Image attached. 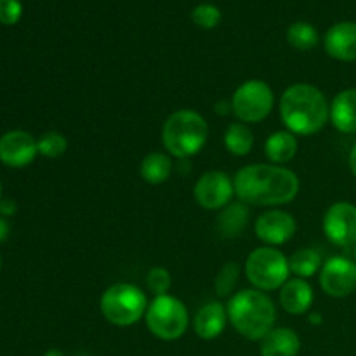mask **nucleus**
Listing matches in <instances>:
<instances>
[{
	"label": "nucleus",
	"mask_w": 356,
	"mask_h": 356,
	"mask_svg": "<svg viewBox=\"0 0 356 356\" xmlns=\"http://www.w3.org/2000/svg\"><path fill=\"white\" fill-rule=\"evenodd\" d=\"M235 195L254 207H278L291 204L299 193V177L294 170L275 163H252L236 172Z\"/></svg>",
	"instance_id": "1"
},
{
	"label": "nucleus",
	"mask_w": 356,
	"mask_h": 356,
	"mask_svg": "<svg viewBox=\"0 0 356 356\" xmlns=\"http://www.w3.org/2000/svg\"><path fill=\"white\" fill-rule=\"evenodd\" d=\"M280 117L287 131L296 136H313L330 120V104L325 94L312 83L299 82L280 96Z\"/></svg>",
	"instance_id": "2"
},
{
	"label": "nucleus",
	"mask_w": 356,
	"mask_h": 356,
	"mask_svg": "<svg viewBox=\"0 0 356 356\" xmlns=\"http://www.w3.org/2000/svg\"><path fill=\"white\" fill-rule=\"evenodd\" d=\"M228 320L236 332L249 341H261L275 329L277 308L266 292L245 289L236 292L228 301Z\"/></svg>",
	"instance_id": "3"
},
{
	"label": "nucleus",
	"mask_w": 356,
	"mask_h": 356,
	"mask_svg": "<svg viewBox=\"0 0 356 356\" xmlns=\"http://www.w3.org/2000/svg\"><path fill=\"white\" fill-rule=\"evenodd\" d=\"M209 139L207 120L198 111L184 108L167 117L162 127V143L169 155L188 160L202 152Z\"/></svg>",
	"instance_id": "4"
},
{
	"label": "nucleus",
	"mask_w": 356,
	"mask_h": 356,
	"mask_svg": "<svg viewBox=\"0 0 356 356\" xmlns=\"http://www.w3.org/2000/svg\"><path fill=\"white\" fill-rule=\"evenodd\" d=\"M148 298L132 284H115L103 292L99 301L101 315L115 327H131L145 318Z\"/></svg>",
	"instance_id": "5"
},
{
	"label": "nucleus",
	"mask_w": 356,
	"mask_h": 356,
	"mask_svg": "<svg viewBox=\"0 0 356 356\" xmlns=\"http://www.w3.org/2000/svg\"><path fill=\"white\" fill-rule=\"evenodd\" d=\"M247 280L254 289L263 292L284 287L291 275L289 259L277 247H257L245 261Z\"/></svg>",
	"instance_id": "6"
},
{
	"label": "nucleus",
	"mask_w": 356,
	"mask_h": 356,
	"mask_svg": "<svg viewBox=\"0 0 356 356\" xmlns=\"http://www.w3.org/2000/svg\"><path fill=\"white\" fill-rule=\"evenodd\" d=\"M146 327L162 341H177L184 336L190 325L188 308L181 299L170 294L155 296L145 315Z\"/></svg>",
	"instance_id": "7"
},
{
	"label": "nucleus",
	"mask_w": 356,
	"mask_h": 356,
	"mask_svg": "<svg viewBox=\"0 0 356 356\" xmlns=\"http://www.w3.org/2000/svg\"><path fill=\"white\" fill-rule=\"evenodd\" d=\"M232 111L238 122L259 124L270 117L275 108L273 89L264 80H245L236 87L232 96Z\"/></svg>",
	"instance_id": "8"
},
{
	"label": "nucleus",
	"mask_w": 356,
	"mask_h": 356,
	"mask_svg": "<svg viewBox=\"0 0 356 356\" xmlns=\"http://www.w3.org/2000/svg\"><path fill=\"white\" fill-rule=\"evenodd\" d=\"M193 195L198 205L205 211H221L232 204L235 197V183L233 177L222 170H211L198 177L195 183Z\"/></svg>",
	"instance_id": "9"
},
{
	"label": "nucleus",
	"mask_w": 356,
	"mask_h": 356,
	"mask_svg": "<svg viewBox=\"0 0 356 356\" xmlns=\"http://www.w3.org/2000/svg\"><path fill=\"white\" fill-rule=\"evenodd\" d=\"M320 287L330 298H348L356 291V263L344 256H334L320 270Z\"/></svg>",
	"instance_id": "10"
},
{
	"label": "nucleus",
	"mask_w": 356,
	"mask_h": 356,
	"mask_svg": "<svg viewBox=\"0 0 356 356\" xmlns=\"http://www.w3.org/2000/svg\"><path fill=\"white\" fill-rule=\"evenodd\" d=\"M323 233L337 247L356 245V205L336 202L323 216Z\"/></svg>",
	"instance_id": "11"
},
{
	"label": "nucleus",
	"mask_w": 356,
	"mask_h": 356,
	"mask_svg": "<svg viewBox=\"0 0 356 356\" xmlns=\"http://www.w3.org/2000/svg\"><path fill=\"white\" fill-rule=\"evenodd\" d=\"M298 232L294 216L280 209H270L263 212L254 222V233L268 247H278L292 240Z\"/></svg>",
	"instance_id": "12"
},
{
	"label": "nucleus",
	"mask_w": 356,
	"mask_h": 356,
	"mask_svg": "<svg viewBox=\"0 0 356 356\" xmlns=\"http://www.w3.org/2000/svg\"><path fill=\"white\" fill-rule=\"evenodd\" d=\"M38 155L37 139L26 131H9L0 138V162L10 169L30 165Z\"/></svg>",
	"instance_id": "13"
},
{
	"label": "nucleus",
	"mask_w": 356,
	"mask_h": 356,
	"mask_svg": "<svg viewBox=\"0 0 356 356\" xmlns=\"http://www.w3.org/2000/svg\"><path fill=\"white\" fill-rule=\"evenodd\" d=\"M325 51L337 61H356V23L344 21L334 24L325 33Z\"/></svg>",
	"instance_id": "14"
},
{
	"label": "nucleus",
	"mask_w": 356,
	"mask_h": 356,
	"mask_svg": "<svg viewBox=\"0 0 356 356\" xmlns=\"http://www.w3.org/2000/svg\"><path fill=\"white\" fill-rule=\"evenodd\" d=\"M228 309L218 301L207 302L197 312L193 318V329L200 339L212 341L218 339L226 329L228 323Z\"/></svg>",
	"instance_id": "15"
},
{
	"label": "nucleus",
	"mask_w": 356,
	"mask_h": 356,
	"mask_svg": "<svg viewBox=\"0 0 356 356\" xmlns=\"http://www.w3.org/2000/svg\"><path fill=\"white\" fill-rule=\"evenodd\" d=\"M312 285L305 278H289L280 289V305L291 315H305L313 305Z\"/></svg>",
	"instance_id": "16"
},
{
	"label": "nucleus",
	"mask_w": 356,
	"mask_h": 356,
	"mask_svg": "<svg viewBox=\"0 0 356 356\" xmlns=\"http://www.w3.org/2000/svg\"><path fill=\"white\" fill-rule=\"evenodd\" d=\"M301 351V337L287 327H275L261 339V356H298Z\"/></svg>",
	"instance_id": "17"
},
{
	"label": "nucleus",
	"mask_w": 356,
	"mask_h": 356,
	"mask_svg": "<svg viewBox=\"0 0 356 356\" xmlns=\"http://www.w3.org/2000/svg\"><path fill=\"white\" fill-rule=\"evenodd\" d=\"M330 122L343 134L356 132V89H344L330 103Z\"/></svg>",
	"instance_id": "18"
},
{
	"label": "nucleus",
	"mask_w": 356,
	"mask_h": 356,
	"mask_svg": "<svg viewBox=\"0 0 356 356\" xmlns=\"http://www.w3.org/2000/svg\"><path fill=\"white\" fill-rule=\"evenodd\" d=\"M250 211L249 205L243 202H232L226 205L225 209L219 211L218 216V229L225 238H235L245 232L247 225H249Z\"/></svg>",
	"instance_id": "19"
},
{
	"label": "nucleus",
	"mask_w": 356,
	"mask_h": 356,
	"mask_svg": "<svg viewBox=\"0 0 356 356\" xmlns=\"http://www.w3.org/2000/svg\"><path fill=\"white\" fill-rule=\"evenodd\" d=\"M298 138L291 131L273 132L264 143V153L275 165H284V163L291 162L298 153Z\"/></svg>",
	"instance_id": "20"
},
{
	"label": "nucleus",
	"mask_w": 356,
	"mask_h": 356,
	"mask_svg": "<svg viewBox=\"0 0 356 356\" xmlns=\"http://www.w3.org/2000/svg\"><path fill=\"white\" fill-rule=\"evenodd\" d=\"M172 169L174 165L169 155L162 152H152L141 160L139 174L145 179V183L156 186V184H163L165 181H169Z\"/></svg>",
	"instance_id": "21"
},
{
	"label": "nucleus",
	"mask_w": 356,
	"mask_h": 356,
	"mask_svg": "<svg viewBox=\"0 0 356 356\" xmlns=\"http://www.w3.org/2000/svg\"><path fill=\"white\" fill-rule=\"evenodd\" d=\"M225 146L235 156L249 155L254 148V134L249 125L243 122L229 124L225 132Z\"/></svg>",
	"instance_id": "22"
},
{
	"label": "nucleus",
	"mask_w": 356,
	"mask_h": 356,
	"mask_svg": "<svg viewBox=\"0 0 356 356\" xmlns=\"http://www.w3.org/2000/svg\"><path fill=\"white\" fill-rule=\"evenodd\" d=\"M289 266H291V273H294L298 278L308 280L322 270V256L315 249H299L291 256Z\"/></svg>",
	"instance_id": "23"
},
{
	"label": "nucleus",
	"mask_w": 356,
	"mask_h": 356,
	"mask_svg": "<svg viewBox=\"0 0 356 356\" xmlns=\"http://www.w3.org/2000/svg\"><path fill=\"white\" fill-rule=\"evenodd\" d=\"M287 40L298 51H312L318 44V31L309 23H294L287 30Z\"/></svg>",
	"instance_id": "24"
},
{
	"label": "nucleus",
	"mask_w": 356,
	"mask_h": 356,
	"mask_svg": "<svg viewBox=\"0 0 356 356\" xmlns=\"http://www.w3.org/2000/svg\"><path fill=\"white\" fill-rule=\"evenodd\" d=\"M38 155L45 159H59L68 149V139L58 131H49L37 139Z\"/></svg>",
	"instance_id": "25"
},
{
	"label": "nucleus",
	"mask_w": 356,
	"mask_h": 356,
	"mask_svg": "<svg viewBox=\"0 0 356 356\" xmlns=\"http://www.w3.org/2000/svg\"><path fill=\"white\" fill-rule=\"evenodd\" d=\"M238 277H240V266L238 263H233V261H228L225 266L219 270L218 277H216V294L219 298H228L232 296L233 289L236 287L238 284Z\"/></svg>",
	"instance_id": "26"
},
{
	"label": "nucleus",
	"mask_w": 356,
	"mask_h": 356,
	"mask_svg": "<svg viewBox=\"0 0 356 356\" xmlns=\"http://www.w3.org/2000/svg\"><path fill=\"white\" fill-rule=\"evenodd\" d=\"M146 285L149 291L155 296L169 294L170 287H172V277L170 271L163 266H155L148 271L146 275Z\"/></svg>",
	"instance_id": "27"
},
{
	"label": "nucleus",
	"mask_w": 356,
	"mask_h": 356,
	"mask_svg": "<svg viewBox=\"0 0 356 356\" xmlns=\"http://www.w3.org/2000/svg\"><path fill=\"white\" fill-rule=\"evenodd\" d=\"M191 19H193L195 24H198L200 28H205V30H212L219 24L221 21V10L218 9L212 3H200L193 9L191 13Z\"/></svg>",
	"instance_id": "28"
},
{
	"label": "nucleus",
	"mask_w": 356,
	"mask_h": 356,
	"mask_svg": "<svg viewBox=\"0 0 356 356\" xmlns=\"http://www.w3.org/2000/svg\"><path fill=\"white\" fill-rule=\"evenodd\" d=\"M23 14L19 0H0V23L2 24H16Z\"/></svg>",
	"instance_id": "29"
},
{
	"label": "nucleus",
	"mask_w": 356,
	"mask_h": 356,
	"mask_svg": "<svg viewBox=\"0 0 356 356\" xmlns=\"http://www.w3.org/2000/svg\"><path fill=\"white\" fill-rule=\"evenodd\" d=\"M17 207H16V202L10 200V198H6V200H0V216L2 218H9V216L16 214Z\"/></svg>",
	"instance_id": "30"
},
{
	"label": "nucleus",
	"mask_w": 356,
	"mask_h": 356,
	"mask_svg": "<svg viewBox=\"0 0 356 356\" xmlns=\"http://www.w3.org/2000/svg\"><path fill=\"white\" fill-rule=\"evenodd\" d=\"M9 236V222H7L6 218L0 216V243Z\"/></svg>",
	"instance_id": "31"
},
{
	"label": "nucleus",
	"mask_w": 356,
	"mask_h": 356,
	"mask_svg": "<svg viewBox=\"0 0 356 356\" xmlns=\"http://www.w3.org/2000/svg\"><path fill=\"white\" fill-rule=\"evenodd\" d=\"M348 163H350L351 172H353L355 176H356V143L353 145V148H351L350 156H348Z\"/></svg>",
	"instance_id": "32"
},
{
	"label": "nucleus",
	"mask_w": 356,
	"mask_h": 356,
	"mask_svg": "<svg viewBox=\"0 0 356 356\" xmlns=\"http://www.w3.org/2000/svg\"><path fill=\"white\" fill-rule=\"evenodd\" d=\"M44 356H66V355L59 350H49V351H45Z\"/></svg>",
	"instance_id": "33"
},
{
	"label": "nucleus",
	"mask_w": 356,
	"mask_h": 356,
	"mask_svg": "<svg viewBox=\"0 0 356 356\" xmlns=\"http://www.w3.org/2000/svg\"><path fill=\"white\" fill-rule=\"evenodd\" d=\"M320 318H322V316H320V315H312V322L313 323H316V322H322V320H320Z\"/></svg>",
	"instance_id": "34"
},
{
	"label": "nucleus",
	"mask_w": 356,
	"mask_h": 356,
	"mask_svg": "<svg viewBox=\"0 0 356 356\" xmlns=\"http://www.w3.org/2000/svg\"><path fill=\"white\" fill-rule=\"evenodd\" d=\"M73 356H90V355L86 353V351H79V353H75Z\"/></svg>",
	"instance_id": "35"
},
{
	"label": "nucleus",
	"mask_w": 356,
	"mask_h": 356,
	"mask_svg": "<svg viewBox=\"0 0 356 356\" xmlns=\"http://www.w3.org/2000/svg\"><path fill=\"white\" fill-rule=\"evenodd\" d=\"M0 195H2V184H0ZM0 200H2V198H0Z\"/></svg>",
	"instance_id": "36"
},
{
	"label": "nucleus",
	"mask_w": 356,
	"mask_h": 356,
	"mask_svg": "<svg viewBox=\"0 0 356 356\" xmlns=\"http://www.w3.org/2000/svg\"><path fill=\"white\" fill-rule=\"evenodd\" d=\"M0 268H2V256H0Z\"/></svg>",
	"instance_id": "37"
},
{
	"label": "nucleus",
	"mask_w": 356,
	"mask_h": 356,
	"mask_svg": "<svg viewBox=\"0 0 356 356\" xmlns=\"http://www.w3.org/2000/svg\"><path fill=\"white\" fill-rule=\"evenodd\" d=\"M355 263H356V245H355Z\"/></svg>",
	"instance_id": "38"
}]
</instances>
